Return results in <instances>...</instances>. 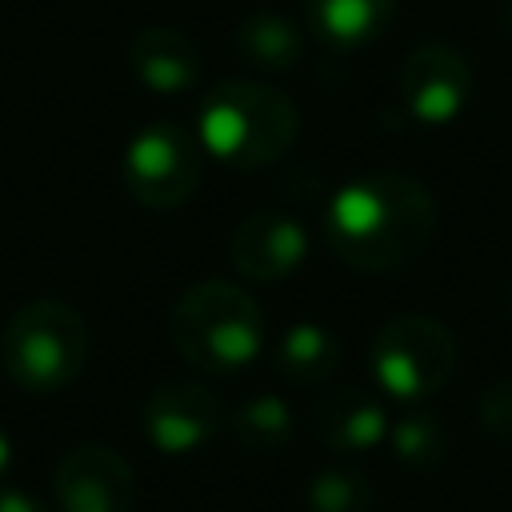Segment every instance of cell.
I'll return each mask as SVG.
<instances>
[{"instance_id":"e0dca14e","label":"cell","mask_w":512,"mask_h":512,"mask_svg":"<svg viewBox=\"0 0 512 512\" xmlns=\"http://www.w3.org/2000/svg\"><path fill=\"white\" fill-rule=\"evenodd\" d=\"M224 424H228V436L248 452H276L292 440V412L276 392L240 400Z\"/></svg>"},{"instance_id":"9c48e42d","label":"cell","mask_w":512,"mask_h":512,"mask_svg":"<svg viewBox=\"0 0 512 512\" xmlns=\"http://www.w3.org/2000/svg\"><path fill=\"white\" fill-rule=\"evenodd\" d=\"M52 496L60 512H132L136 476L116 448L76 444L52 472Z\"/></svg>"},{"instance_id":"8fae6325","label":"cell","mask_w":512,"mask_h":512,"mask_svg":"<svg viewBox=\"0 0 512 512\" xmlns=\"http://www.w3.org/2000/svg\"><path fill=\"white\" fill-rule=\"evenodd\" d=\"M388 408L376 392L344 384L316 400L312 408V432L332 452H368L384 444L388 436Z\"/></svg>"},{"instance_id":"277c9868","label":"cell","mask_w":512,"mask_h":512,"mask_svg":"<svg viewBox=\"0 0 512 512\" xmlns=\"http://www.w3.org/2000/svg\"><path fill=\"white\" fill-rule=\"evenodd\" d=\"M88 360V324L68 300H28L20 304L0 336L4 376L32 396L64 392Z\"/></svg>"},{"instance_id":"7402d4cb","label":"cell","mask_w":512,"mask_h":512,"mask_svg":"<svg viewBox=\"0 0 512 512\" xmlns=\"http://www.w3.org/2000/svg\"><path fill=\"white\" fill-rule=\"evenodd\" d=\"M500 20H504V28L512 32V0H504V4H500Z\"/></svg>"},{"instance_id":"ba28073f","label":"cell","mask_w":512,"mask_h":512,"mask_svg":"<svg viewBox=\"0 0 512 512\" xmlns=\"http://www.w3.org/2000/svg\"><path fill=\"white\" fill-rule=\"evenodd\" d=\"M472 96V64L448 40L416 44L400 64V104L420 124H448Z\"/></svg>"},{"instance_id":"44dd1931","label":"cell","mask_w":512,"mask_h":512,"mask_svg":"<svg viewBox=\"0 0 512 512\" xmlns=\"http://www.w3.org/2000/svg\"><path fill=\"white\" fill-rule=\"evenodd\" d=\"M12 468V440H8V432L0 428V476Z\"/></svg>"},{"instance_id":"ac0fdd59","label":"cell","mask_w":512,"mask_h":512,"mask_svg":"<svg viewBox=\"0 0 512 512\" xmlns=\"http://www.w3.org/2000/svg\"><path fill=\"white\" fill-rule=\"evenodd\" d=\"M376 492L360 468L332 464L308 480V512H372Z\"/></svg>"},{"instance_id":"5b68a950","label":"cell","mask_w":512,"mask_h":512,"mask_svg":"<svg viewBox=\"0 0 512 512\" xmlns=\"http://www.w3.org/2000/svg\"><path fill=\"white\" fill-rule=\"evenodd\" d=\"M368 368L380 396L404 408L424 404L456 372V336L424 312H400L376 328L368 344Z\"/></svg>"},{"instance_id":"603a6c76","label":"cell","mask_w":512,"mask_h":512,"mask_svg":"<svg viewBox=\"0 0 512 512\" xmlns=\"http://www.w3.org/2000/svg\"><path fill=\"white\" fill-rule=\"evenodd\" d=\"M508 304H512V288H508Z\"/></svg>"},{"instance_id":"52a82bcc","label":"cell","mask_w":512,"mask_h":512,"mask_svg":"<svg viewBox=\"0 0 512 512\" xmlns=\"http://www.w3.org/2000/svg\"><path fill=\"white\" fill-rule=\"evenodd\" d=\"M224 420L228 412L220 396L208 384L188 380V376L156 384L140 408L144 440L164 456H184V452L204 448L216 432H224Z\"/></svg>"},{"instance_id":"5bb4252c","label":"cell","mask_w":512,"mask_h":512,"mask_svg":"<svg viewBox=\"0 0 512 512\" xmlns=\"http://www.w3.org/2000/svg\"><path fill=\"white\" fill-rule=\"evenodd\" d=\"M232 48L256 72L276 76V72H288V68L300 64V56H304V28L292 16L276 12V8H260V12H248L236 24Z\"/></svg>"},{"instance_id":"d6986e66","label":"cell","mask_w":512,"mask_h":512,"mask_svg":"<svg viewBox=\"0 0 512 512\" xmlns=\"http://www.w3.org/2000/svg\"><path fill=\"white\" fill-rule=\"evenodd\" d=\"M476 420L488 436L512 440V376L492 380L476 400Z\"/></svg>"},{"instance_id":"9a60e30c","label":"cell","mask_w":512,"mask_h":512,"mask_svg":"<svg viewBox=\"0 0 512 512\" xmlns=\"http://www.w3.org/2000/svg\"><path fill=\"white\" fill-rule=\"evenodd\" d=\"M276 368L284 380L312 388L336 376L340 368V340L332 328L316 324V320H300L292 328L280 332L276 340Z\"/></svg>"},{"instance_id":"3957f363","label":"cell","mask_w":512,"mask_h":512,"mask_svg":"<svg viewBox=\"0 0 512 512\" xmlns=\"http://www.w3.org/2000/svg\"><path fill=\"white\" fill-rule=\"evenodd\" d=\"M168 336L180 360L208 376L244 372L264 348V312L248 288L208 276L180 292L168 312Z\"/></svg>"},{"instance_id":"ffe728a7","label":"cell","mask_w":512,"mask_h":512,"mask_svg":"<svg viewBox=\"0 0 512 512\" xmlns=\"http://www.w3.org/2000/svg\"><path fill=\"white\" fill-rule=\"evenodd\" d=\"M0 512H48V508L20 488H0Z\"/></svg>"},{"instance_id":"4fadbf2b","label":"cell","mask_w":512,"mask_h":512,"mask_svg":"<svg viewBox=\"0 0 512 512\" xmlns=\"http://www.w3.org/2000/svg\"><path fill=\"white\" fill-rule=\"evenodd\" d=\"M396 16V0H304L308 32L332 52H360L376 44Z\"/></svg>"},{"instance_id":"6da1fadb","label":"cell","mask_w":512,"mask_h":512,"mask_svg":"<svg viewBox=\"0 0 512 512\" xmlns=\"http://www.w3.org/2000/svg\"><path fill=\"white\" fill-rule=\"evenodd\" d=\"M320 232L348 268L396 272L428 248L436 232V200L416 176L376 168L332 192Z\"/></svg>"},{"instance_id":"2e32d148","label":"cell","mask_w":512,"mask_h":512,"mask_svg":"<svg viewBox=\"0 0 512 512\" xmlns=\"http://www.w3.org/2000/svg\"><path fill=\"white\" fill-rule=\"evenodd\" d=\"M384 440L392 456L412 472H432L448 456V424L432 408H420V404H408V412L396 424H388Z\"/></svg>"},{"instance_id":"30bf717a","label":"cell","mask_w":512,"mask_h":512,"mask_svg":"<svg viewBox=\"0 0 512 512\" xmlns=\"http://www.w3.org/2000/svg\"><path fill=\"white\" fill-rule=\"evenodd\" d=\"M308 256V232L288 212H252L232 228L228 260L244 280L276 284L288 280Z\"/></svg>"},{"instance_id":"8992f818","label":"cell","mask_w":512,"mask_h":512,"mask_svg":"<svg viewBox=\"0 0 512 512\" xmlns=\"http://www.w3.org/2000/svg\"><path fill=\"white\" fill-rule=\"evenodd\" d=\"M204 156L208 152L200 148L192 128L172 124V120H156V124L140 128L124 148V160H120L124 188L144 208L172 212L184 200H192V192L200 188Z\"/></svg>"},{"instance_id":"7c38bea8","label":"cell","mask_w":512,"mask_h":512,"mask_svg":"<svg viewBox=\"0 0 512 512\" xmlns=\"http://www.w3.org/2000/svg\"><path fill=\"white\" fill-rule=\"evenodd\" d=\"M124 60H128V72L140 80V88L160 92V96L188 92L200 80V52L176 28H160V24L140 28L128 40Z\"/></svg>"},{"instance_id":"7a4b0ae2","label":"cell","mask_w":512,"mask_h":512,"mask_svg":"<svg viewBox=\"0 0 512 512\" xmlns=\"http://www.w3.org/2000/svg\"><path fill=\"white\" fill-rule=\"evenodd\" d=\"M192 132L212 160L236 172H252L276 164L296 144L300 112L284 88L268 80L232 76L200 92Z\"/></svg>"}]
</instances>
